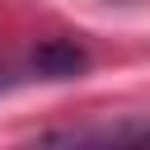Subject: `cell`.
Segmentation results:
<instances>
[{
  "instance_id": "obj_1",
  "label": "cell",
  "mask_w": 150,
  "mask_h": 150,
  "mask_svg": "<svg viewBox=\"0 0 150 150\" xmlns=\"http://www.w3.org/2000/svg\"><path fill=\"white\" fill-rule=\"evenodd\" d=\"M28 150H150V117H117V122H94V127H61Z\"/></svg>"
},
{
  "instance_id": "obj_2",
  "label": "cell",
  "mask_w": 150,
  "mask_h": 150,
  "mask_svg": "<svg viewBox=\"0 0 150 150\" xmlns=\"http://www.w3.org/2000/svg\"><path fill=\"white\" fill-rule=\"evenodd\" d=\"M84 61H89V56H84L75 42H61V38H52V42H42V47L33 52V66H38L42 75H52V80H70V75H80Z\"/></svg>"
}]
</instances>
